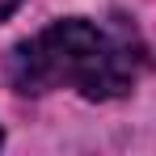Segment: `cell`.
<instances>
[{
	"instance_id": "6da1fadb",
	"label": "cell",
	"mask_w": 156,
	"mask_h": 156,
	"mask_svg": "<svg viewBox=\"0 0 156 156\" xmlns=\"http://www.w3.org/2000/svg\"><path fill=\"white\" fill-rule=\"evenodd\" d=\"M148 68L144 42L131 26H97L89 17H63L17 42L9 55V84L26 97L51 89H76L89 101L131 93Z\"/></svg>"
},
{
	"instance_id": "3957f363",
	"label": "cell",
	"mask_w": 156,
	"mask_h": 156,
	"mask_svg": "<svg viewBox=\"0 0 156 156\" xmlns=\"http://www.w3.org/2000/svg\"><path fill=\"white\" fill-rule=\"evenodd\" d=\"M0 144H4V135H0Z\"/></svg>"
},
{
	"instance_id": "7a4b0ae2",
	"label": "cell",
	"mask_w": 156,
	"mask_h": 156,
	"mask_svg": "<svg viewBox=\"0 0 156 156\" xmlns=\"http://www.w3.org/2000/svg\"><path fill=\"white\" fill-rule=\"evenodd\" d=\"M17 4H21V0H0V21H4V17H13V13H17Z\"/></svg>"
}]
</instances>
